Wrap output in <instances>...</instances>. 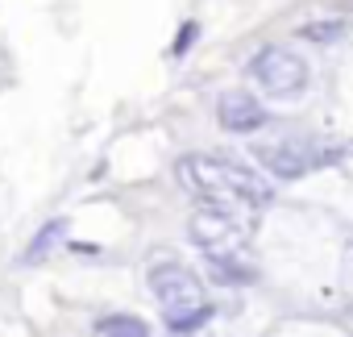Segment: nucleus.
Returning a JSON list of instances; mask_svg holds the SVG:
<instances>
[{"instance_id": "obj_1", "label": "nucleus", "mask_w": 353, "mask_h": 337, "mask_svg": "<svg viewBox=\"0 0 353 337\" xmlns=\"http://www.w3.org/2000/svg\"><path fill=\"white\" fill-rule=\"evenodd\" d=\"M179 184L192 196L212 200L221 209L233 200H241V204H270L274 200V192L262 175L245 171V166H233V162H221V158H200V154L179 162Z\"/></svg>"}, {"instance_id": "obj_2", "label": "nucleus", "mask_w": 353, "mask_h": 337, "mask_svg": "<svg viewBox=\"0 0 353 337\" xmlns=\"http://www.w3.org/2000/svg\"><path fill=\"white\" fill-rule=\"evenodd\" d=\"M150 291H154V300H158V308H162L166 320H170V316H183V312H192V308H204V287H200V279H196L188 267H179L174 258H158V262L150 267Z\"/></svg>"}, {"instance_id": "obj_3", "label": "nucleus", "mask_w": 353, "mask_h": 337, "mask_svg": "<svg viewBox=\"0 0 353 337\" xmlns=\"http://www.w3.org/2000/svg\"><path fill=\"white\" fill-rule=\"evenodd\" d=\"M250 75L266 96H279V100H291L307 88V63L287 46H262L250 63Z\"/></svg>"}, {"instance_id": "obj_4", "label": "nucleus", "mask_w": 353, "mask_h": 337, "mask_svg": "<svg viewBox=\"0 0 353 337\" xmlns=\"http://www.w3.org/2000/svg\"><path fill=\"white\" fill-rule=\"evenodd\" d=\"M254 158L266 162V171L279 180H299V175L316 171V166H328L336 158V150H324L316 142H258Z\"/></svg>"}, {"instance_id": "obj_5", "label": "nucleus", "mask_w": 353, "mask_h": 337, "mask_svg": "<svg viewBox=\"0 0 353 337\" xmlns=\"http://www.w3.org/2000/svg\"><path fill=\"white\" fill-rule=\"evenodd\" d=\"M192 242L204 254H245V229L225 209H204L192 217Z\"/></svg>"}, {"instance_id": "obj_6", "label": "nucleus", "mask_w": 353, "mask_h": 337, "mask_svg": "<svg viewBox=\"0 0 353 337\" xmlns=\"http://www.w3.org/2000/svg\"><path fill=\"white\" fill-rule=\"evenodd\" d=\"M216 117L229 133H250L266 121V108L250 96V92H225L221 104H216Z\"/></svg>"}, {"instance_id": "obj_7", "label": "nucleus", "mask_w": 353, "mask_h": 337, "mask_svg": "<svg viewBox=\"0 0 353 337\" xmlns=\"http://www.w3.org/2000/svg\"><path fill=\"white\" fill-rule=\"evenodd\" d=\"M208 271L216 283H254V267L245 254H208Z\"/></svg>"}, {"instance_id": "obj_8", "label": "nucleus", "mask_w": 353, "mask_h": 337, "mask_svg": "<svg viewBox=\"0 0 353 337\" xmlns=\"http://www.w3.org/2000/svg\"><path fill=\"white\" fill-rule=\"evenodd\" d=\"M100 337H150V325L141 316L117 312V316H104L100 320Z\"/></svg>"}, {"instance_id": "obj_9", "label": "nucleus", "mask_w": 353, "mask_h": 337, "mask_svg": "<svg viewBox=\"0 0 353 337\" xmlns=\"http://www.w3.org/2000/svg\"><path fill=\"white\" fill-rule=\"evenodd\" d=\"M63 229H67V221H50V225H42V233H38V238L30 242V250H26V267H34V262H38L59 238H63Z\"/></svg>"}, {"instance_id": "obj_10", "label": "nucleus", "mask_w": 353, "mask_h": 337, "mask_svg": "<svg viewBox=\"0 0 353 337\" xmlns=\"http://www.w3.org/2000/svg\"><path fill=\"white\" fill-rule=\"evenodd\" d=\"M295 34L307 38V42H336V38L345 34V26H341V21H312V26H299Z\"/></svg>"}, {"instance_id": "obj_11", "label": "nucleus", "mask_w": 353, "mask_h": 337, "mask_svg": "<svg viewBox=\"0 0 353 337\" xmlns=\"http://www.w3.org/2000/svg\"><path fill=\"white\" fill-rule=\"evenodd\" d=\"M196 38H200V26H196V21H188V26L179 30V38H174V46H170V55H174V59H183V55L192 50V42H196Z\"/></svg>"}]
</instances>
